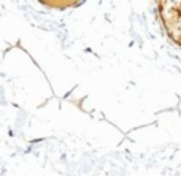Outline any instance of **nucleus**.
Returning <instances> with one entry per match:
<instances>
[{"label": "nucleus", "instance_id": "1", "mask_svg": "<svg viewBox=\"0 0 181 176\" xmlns=\"http://www.w3.org/2000/svg\"><path fill=\"white\" fill-rule=\"evenodd\" d=\"M157 11H159L162 25L168 37L181 48V2L179 0L159 2Z\"/></svg>", "mask_w": 181, "mask_h": 176}]
</instances>
